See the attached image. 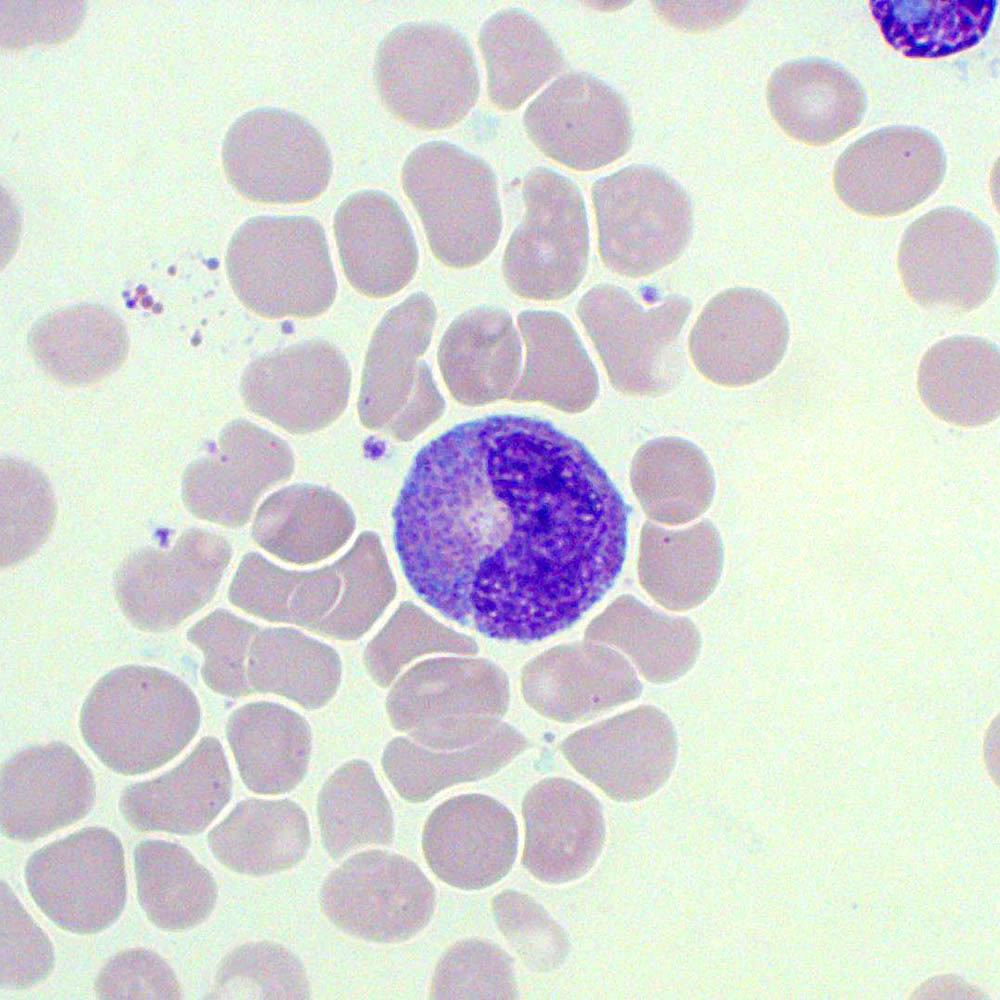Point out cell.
<instances>
[{"label":"cell","instance_id":"1","mask_svg":"<svg viewBox=\"0 0 1000 1000\" xmlns=\"http://www.w3.org/2000/svg\"><path fill=\"white\" fill-rule=\"evenodd\" d=\"M627 521L581 442L502 414L458 424L418 451L393 534L423 601L488 637L535 641L573 625L613 586Z\"/></svg>","mask_w":1000,"mask_h":1000},{"label":"cell","instance_id":"2","mask_svg":"<svg viewBox=\"0 0 1000 1000\" xmlns=\"http://www.w3.org/2000/svg\"><path fill=\"white\" fill-rule=\"evenodd\" d=\"M395 592L381 539L365 531L337 561L313 571H290L258 553H247L232 578L228 598L259 618L350 640L370 629Z\"/></svg>","mask_w":1000,"mask_h":1000},{"label":"cell","instance_id":"3","mask_svg":"<svg viewBox=\"0 0 1000 1000\" xmlns=\"http://www.w3.org/2000/svg\"><path fill=\"white\" fill-rule=\"evenodd\" d=\"M200 719L195 694L178 677L157 667L124 665L96 681L78 723L102 764L118 774L139 775L180 754Z\"/></svg>","mask_w":1000,"mask_h":1000},{"label":"cell","instance_id":"4","mask_svg":"<svg viewBox=\"0 0 1000 1000\" xmlns=\"http://www.w3.org/2000/svg\"><path fill=\"white\" fill-rule=\"evenodd\" d=\"M225 265L238 300L267 319L317 317L336 297L326 235L311 217L249 218L232 235Z\"/></svg>","mask_w":1000,"mask_h":1000},{"label":"cell","instance_id":"5","mask_svg":"<svg viewBox=\"0 0 1000 1000\" xmlns=\"http://www.w3.org/2000/svg\"><path fill=\"white\" fill-rule=\"evenodd\" d=\"M401 182L438 261L469 268L493 251L502 214L497 179L486 161L450 142L429 141L407 156Z\"/></svg>","mask_w":1000,"mask_h":1000},{"label":"cell","instance_id":"6","mask_svg":"<svg viewBox=\"0 0 1000 1000\" xmlns=\"http://www.w3.org/2000/svg\"><path fill=\"white\" fill-rule=\"evenodd\" d=\"M373 76L385 108L425 131L445 130L463 120L480 89L468 40L435 22H410L389 32L378 45Z\"/></svg>","mask_w":1000,"mask_h":1000},{"label":"cell","instance_id":"7","mask_svg":"<svg viewBox=\"0 0 1000 1000\" xmlns=\"http://www.w3.org/2000/svg\"><path fill=\"white\" fill-rule=\"evenodd\" d=\"M598 248L611 272L647 277L677 260L692 230L690 201L664 171L631 165L595 181L591 188Z\"/></svg>","mask_w":1000,"mask_h":1000},{"label":"cell","instance_id":"8","mask_svg":"<svg viewBox=\"0 0 1000 1000\" xmlns=\"http://www.w3.org/2000/svg\"><path fill=\"white\" fill-rule=\"evenodd\" d=\"M509 702L506 675L480 659L440 658L418 664L387 701L395 728L432 750L471 747L500 725Z\"/></svg>","mask_w":1000,"mask_h":1000},{"label":"cell","instance_id":"9","mask_svg":"<svg viewBox=\"0 0 1000 1000\" xmlns=\"http://www.w3.org/2000/svg\"><path fill=\"white\" fill-rule=\"evenodd\" d=\"M522 193L525 213L505 250L504 280L523 298H566L581 283L588 264L582 194L569 178L544 167L525 176Z\"/></svg>","mask_w":1000,"mask_h":1000},{"label":"cell","instance_id":"10","mask_svg":"<svg viewBox=\"0 0 1000 1000\" xmlns=\"http://www.w3.org/2000/svg\"><path fill=\"white\" fill-rule=\"evenodd\" d=\"M222 166L234 189L263 204L312 201L332 174L329 147L303 117L261 107L236 119L222 144Z\"/></svg>","mask_w":1000,"mask_h":1000},{"label":"cell","instance_id":"11","mask_svg":"<svg viewBox=\"0 0 1000 1000\" xmlns=\"http://www.w3.org/2000/svg\"><path fill=\"white\" fill-rule=\"evenodd\" d=\"M997 248L989 227L956 207L933 209L905 230L896 264L908 297L930 309L967 313L992 294Z\"/></svg>","mask_w":1000,"mask_h":1000},{"label":"cell","instance_id":"12","mask_svg":"<svg viewBox=\"0 0 1000 1000\" xmlns=\"http://www.w3.org/2000/svg\"><path fill=\"white\" fill-rule=\"evenodd\" d=\"M682 296L645 309L623 288L600 284L580 299L577 313L613 387L630 396L669 389L678 363L676 342L691 311Z\"/></svg>","mask_w":1000,"mask_h":1000},{"label":"cell","instance_id":"13","mask_svg":"<svg viewBox=\"0 0 1000 1000\" xmlns=\"http://www.w3.org/2000/svg\"><path fill=\"white\" fill-rule=\"evenodd\" d=\"M24 876L40 911L68 932L100 933L125 906L123 846L104 827H87L41 847L27 860Z\"/></svg>","mask_w":1000,"mask_h":1000},{"label":"cell","instance_id":"14","mask_svg":"<svg viewBox=\"0 0 1000 1000\" xmlns=\"http://www.w3.org/2000/svg\"><path fill=\"white\" fill-rule=\"evenodd\" d=\"M435 889L403 855L367 850L347 858L319 891L325 917L339 930L376 943H398L419 933L435 909Z\"/></svg>","mask_w":1000,"mask_h":1000},{"label":"cell","instance_id":"15","mask_svg":"<svg viewBox=\"0 0 1000 1000\" xmlns=\"http://www.w3.org/2000/svg\"><path fill=\"white\" fill-rule=\"evenodd\" d=\"M231 555L223 536L202 529L184 531L169 550H137L116 570L117 604L136 629L169 631L213 598Z\"/></svg>","mask_w":1000,"mask_h":1000},{"label":"cell","instance_id":"16","mask_svg":"<svg viewBox=\"0 0 1000 1000\" xmlns=\"http://www.w3.org/2000/svg\"><path fill=\"white\" fill-rule=\"evenodd\" d=\"M945 171V154L934 135L893 126L850 144L835 164L832 183L850 210L887 218L924 202L940 186Z\"/></svg>","mask_w":1000,"mask_h":1000},{"label":"cell","instance_id":"17","mask_svg":"<svg viewBox=\"0 0 1000 1000\" xmlns=\"http://www.w3.org/2000/svg\"><path fill=\"white\" fill-rule=\"evenodd\" d=\"M523 123L544 155L578 171L614 162L626 154L633 139L625 99L587 73L556 79L527 106Z\"/></svg>","mask_w":1000,"mask_h":1000},{"label":"cell","instance_id":"18","mask_svg":"<svg viewBox=\"0 0 1000 1000\" xmlns=\"http://www.w3.org/2000/svg\"><path fill=\"white\" fill-rule=\"evenodd\" d=\"M351 371L327 341L308 340L255 358L244 369L239 391L245 407L294 434L319 431L345 410Z\"/></svg>","mask_w":1000,"mask_h":1000},{"label":"cell","instance_id":"19","mask_svg":"<svg viewBox=\"0 0 1000 1000\" xmlns=\"http://www.w3.org/2000/svg\"><path fill=\"white\" fill-rule=\"evenodd\" d=\"M561 750L609 798L629 803L651 796L668 781L677 735L665 713L642 705L577 731Z\"/></svg>","mask_w":1000,"mask_h":1000},{"label":"cell","instance_id":"20","mask_svg":"<svg viewBox=\"0 0 1000 1000\" xmlns=\"http://www.w3.org/2000/svg\"><path fill=\"white\" fill-rule=\"evenodd\" d=\"M789 325L780 305L754 288H730L714 296L689 336L697 371L714 384L736 388L769 375L781 362Z\"/></svg>","mask_w":1000,"mask_h":1000},{"label":"cell","instance_id":"21","mask_svg":"<svg viewBox=\"0 0 1000 1000\" xmlns=\"http://www.w3.org/2000/svg\"><path fill=\"white\" fill-rule=\"evenodd\" d=\"M294 457L277 435L246 420L226 425L214 454L192 462L182 479V500L195 517L226 527H240L259 498L288 480Z\"/></svg>","mask_w":1000,"mask_h":1000},{"label":"cell","instance_id":"22","mask_svg":"<svg viewBox=\"0 0 1000 1000\" xmlns=\"http://www.w3.org/2000/svg\"><path fill=\"white\" fill-rule=\"evenodd\" d=\"M96 797L91 770L69 745L53 741L1 765V833L31 842L84 818Z\"/></svg>","mask_w":1000,"mask_h":1000},{"label":"cell","instance_id":"23","mask_svg":"<svg viewBox=\"0 0 1000 1000\" xmlns=\"http://www.w3.org/2000/svg\"><path fill=\"white\" fill-rule=\"evenodd\" d=\"M517 847L514 815L482 794L446 800L432 811L422 832V851L432 872L462 890H481L503 879Z\"/></svg>","mask_w":1000,"mask_h":1000},{"label":"cell","instance_id":"24","mask_svg":"<svg viewBox=\"0 0 1000 1000\" xmlns=\"http://www.w3.org/2000/svg\"><path fill=\"white\" fill-rule=\"evenodd\" d=\"M522 863L536 879L561 884L584 876L605 842L602 807L592 793L563 778L535 784L522 804Z\"/></svg>","mask_w":1000,"mask_h":1000},{"label":"cell","instance_id":"25","mask_svg":"<svg viewBox=\"0 0 1000 1000\" xmlns=\"http://www.w3.org/2000/svg\"><path fill=\"white\" fill-rule=\"evenodd\" d=\"M526 701L561 722L585 721L636 699L642 691L632 665L618 651L596 641L546 651L522 676Z\"/></svg>","mask_w":1000,"mask_h":1000},{"label":"cell","instance_id":"26","mask_svg":"<svg viewBox=\"0 0 1000 1000\" xmlns=\"http://www.w3.org/2000/svg\"><path fill=\"white\" fill-rule=\"evenodd\" d=\"M333 228L344 274L360 294L390 297L412 280L418 265L416 240L390 195L369 189L347 196Z\"/></svg>","mask_w":1000,"mask_h":1000},{"label":"cell","instance_id":"27","mask_svg":"<svg viewBox=\"0 0 1000 1000\" xmlns=\"http://www.w3.org/2000/svg\"><path fill=\"white\" fill-rule=\"evenodd\" d=\"M231 789L222 746L216 738L205 737L173 769L124 788L118 806L137 832L195 835L227 805Z\"/></svg>","mask_w":1000,"mask_h":1000},{"label":"cell","instance_id":"28","mask_svg":"<svg viewBox=\"0 0 1000 1000\" xmlns=\"http://www.w3.org/2000/svg\"><path fill=\"white\" fill-rule=\"evenodd\" d=\"M435 321L433 301L417 292L389 310L375 328L357 405L366 428L392 436L413 399L419 359L430 344Z\"/></svg>","mask_w":1000,"mask_h":1000},{"label":"cell","instance_id":"29","mask_svg":"<svg viewBox=\"0 0 1000 1000\" xmlns=\"http://www.w3.org/2000/svg\"><path fill=\"white\" fill-rule=\"evenodd\" d=\"M769 112L790 138L808 146L831 144L861 122L865 94L843 67L819 58L786 62L767 82Z\"/></svg>","mask_w":1000,"mask_h":1000},{"label":"cell","instance_id":"30","mask_svg":"<svg viewBox=\"0 0 1000 1000\" xmlns=\"http://www.w3.org/2000/svg\"><path fill=\"white\" fill-rule=\"evenodd\" d=\"M437 361L450 393L466 405H483L511 395L521 365V346L512 317L503 308H472L446 329Z\"/></svg>","mask_w":1000,"mask_h":1000},{"label":"cell","instance_id":"31","mask_svg":"<svg viewBox=\"0 0 1000 1000\" xmlns=\"http://www.w3.org/2000/svg\"><path fill=\"white\" fill-rule=\"evenodd\" d=\"M27 344L40 370L70 387L104 380L121 367L128 353L122 320L98 304L48 313L31 328Z\"/></svg>","mask_w":1000,"mask_h":1000},{"label":"cell","instance_id":"32","mask_svg":"<svg viewBox=\"0 0 1000 1000\" xmlns=\"http://www.w3.org/2000/svg\"><path fill=\"white\" fill-rule=\"evenodd\" d=\"M917 390L938 419L961 428H978L999 416V350L983 338L952 336L922 356Z\"/></svg>","mask_w":1000,"mask_h":1000},{"label":"cell","instance_id":"33","mask_svg":"<svg viewBox=\"0 0 1000 1000\" xmlns=\"http://www.w3.org/2000/svg\"><path fill=\"white\" fill-rule=\"evenodd\" d=\"M355 523L350 505L336 492L295 484L263 501L253 520L252 537L280 560L305 565L336 553L353 535Z\"/></svg>","mask_w":1000,"mask_h":1000},{"label":"cell","instance_id":"34","mask_svg":"<svg viewBox=\"0 0 1000 1000\" xmlns=\"http://www.w3.org/2000/svg\"><path fill=\"white\" fill-rule=\"evenodd\" d=\"M227 869L253 877L283 872L307 855L311 836L305 811L289 799L239 802L207 835Z\"/></svg>","mask_w":1000,"mask_h":1000},{"label":"cell","instance_id":"35","mask_svg":"<svg viewBox=\"0 0 1000 1000\" xmlns=\"http://www.w3.org/2000/svg\"><path fill=\"white\" fill-rule=\"evenodd\" d=\"M518 325L526 344L523 376L510 398L577 413L595 401L596 369L571 323L562 314L525 310Z\"/></svg>","mask_w":1000,"mask_h":1000},{"label":"cell","instance_id":"36","mask_svg":"<svg viewBox=\"0 0 1000 1000\" xmlns=\"http://www.w3.org/2000/svg\"><path fill=\"white\" fill-rule=\"evenodd\" d=\"M723 568V545L715 526L702 520L667 530L646 522L640 533L637 571L646 593L667 610L681 612L703 603Z\"/></svg>","mask_w":1000,"mask_h":1000},{"label":"cell","instance_id":"37","mask_svg":"<svg viewBox=\"0 0 1000 1000\" xmlns=\"http://www.w3.org/2000/svg\"><path fill=\"white\" fill-rule=\"evenodd\" d=\"M226 735L239 774L254 793L283 794L304 778L310 731L296 712L269 702L250 703L229 716Z\"/></svg>","mask_w":1000,"mask_h":1000},{"label":"cell","instance_id":"38","mask_svg":"<svg viewBox=\"0 0 1000 1000\" xmlns=\"http://www.w3.org/2000/svg\"><path fill=\"white\" fill-rule=\"evenodd\" d=\"M585 635L623 652L654 684L686 674L701 648L699 631L690 619L662 615L632 595L616 598L592 620Z\"/></svg>","mask_w":1000,"mask_h":1000},{"label":"cell","instance_id":"39","mask_svg":"<svg viewBox=\"0 0 1000 1000\" xmlns=\"http://www.w3.org/2000/svg\"><path fill=\"white\" fill-rule=\"evenodd\" d=\"M487 70V92L510 111L556 75L564 56L545 28L527 12L508 8L489 16L478 34Z\"/></svg>","mask_w":1000,"mask_h":1000},{"label":"cell","instance_id":"40","mask_svg":"<svg viewBox=\"0 0 1000 1000\" xmlns=\"http://www.w3.org/2000/svg\"><path fill=\"white\" fill-rule=\"evenodd\" d=\"M632 491L645 514L668 526L688 523L710 506L715 478L702 450L678 437L643 444L631 468Z\"/></svg>","mask_w":1000,"mask_h":1000},{"label":"cell","instance_id":"41","mask_svg":"<svg viewBox=\"0 0 1000 1000\" xmlns=\"http://www.w3.org/2000/svg\"><path fill=\"white\" fill-rule=\"evenodd\" d=\"M996 0H874L871 14L885 42L910 59L942 58L977 45Z\"/></svg>","mask_w":1000,"mask_h":1000},{"label":"cell","instance_id":"42","mask_svg":"<svg viewBox=\"0 0 1000 1000\" xmlns=\"http://www.w3.org/2000/svg\"><path fill=\"white\" fill-rule=\"evenodd\" d=\"M139 904L158 928L181 932L205 921L218 888L212 874L184 847L145 840L134 850Z\"/></svg>","mask_w":1000,"mask_h":1000},{"label":"cell","instance_id":"43","mask_svg":"<svg viewBox=\"0 0 1000 1000\" xmlns=\"http://www.w3.org/2000/svg\"><path fill=\"white\" fill-rule=\"evenodd\" d=\"M524 744L522 735L507 725H499L482 742L460 750L435 752L394 739L385 749L382 764L397 793L419 803L453 785L497 772L522 751Z\"/></svg>","mask_w":1000,"mask_h":1000},{"label":"cell","instance_id":"44","mask_svg":"<svg viewBox=\"0 0 1000 1000\" xmlns=\"http://www.w3.org/2000/svg\"><path fill=\"white\" fill-rule=\"evenodd\" d=\"M340 675L337 653L294 629H265L251 643L247 665L251 690L315 708L334 695Z\"/></svg>","mask_w":1000,"mask_h":1000},{"label":"cell","instance_id":"45","mask_svg":"<svg viewBox=\"0 0 1000 1000\" xmlns=\"http://www.w3.org/2000/svg\"><path fill=\"white\" fill-rule=\"evenodd\" d=\"M317 816L322 844L333 860L359 848L393 842L391 807L365 761H350L326 780Z\"/></svg>","mask_w":1000,"mask_h":1000},{"label":"cell","instance_id":"46","mask_svg":"<svg viewBox=\"0 0 1000 1000\" xmlns=\"http://www.w3.org/2000/svg\"><path fill=\"white\" fill-rule=\"evenodd\" d=\"M56 502L44 474L20 459L1 461V566L18 565L49 537Z\"/></svg>","mask_w":1000,"mask_h":1000},{"label":"cell","instance_id":"47","mask_svg":"<svg viewBox=\"0 0 1000 1000\" xmlns=\"http://www.w3.org/2000/svg\"><path fill=\"white\" fill-rule=\"evenodd\" d=\"M306 970L289 949L272 941L243 944L219 963L209 998L308 999Z\"/></svg>","mask_w":1000,"mask_h":1000},{"label":"cell","instance_id":"48","mask_svg":"<svg viewBox=\"0 0 1000 1000\" xmlns=\"http://www.w3.org/2000/svg\"><path fill=\"white\" fill-rule=\"evenodd\" d=\"M475 642L430 618L411 603H403L369 643L365 663L373 679L387 686L413 659L432 652L473 654Z\"/></svg>","mask_w":1000,"mask_h":1000},{"label":"cell","instance_id":"49","mask_svg":"<svg viewBox=\"0 0 1000 1000\" xmlns=\"http://www.w3.org/2000/svg\"><path fill=\"white\" fill-rule=\"evenodd\" d=\"M512 961L496 944L472 938L458 941L441 956L430 985V999H516Z\"/></svg>","mask_w":1000,"mask_h":1000},{"label":"cell","instance_id":"50","mask_svg":"<svg viewBox=\"0 0 1000 1000\" xmlns=\"http://www.w3.org/2000/svg\"><path fill=\"white\" fill-rule=\"evenodd\" d=\"M491 912L504 938L530 970L551 972L564 963L568 937L533 898L504 890L491 899Z\"/></svg>","mask_w":1000,"mask_h":1000},{"label":"cell","instance_id":"51","mask_svg":"<svg viewBox=\"0 0 1000 1000\" xmlns=\"http://www.w3.org/2000/svg\"><path fill=\"white\" fill-rule=\"evenodd\" d=\"M257 626L224 609H217L194 623L187 639L204 656L201 675L214 692L239 697L251 691L246 657L256 636Z\"/></svg>","mask_w":1000,"mask_h":1000},{"label":"cell","instance_id":"52","mask_svg":"<svg viewBox=\"0 0 1000 1000\" xmlns=\"http://www.w3.org/2000/svg\"><path fill=\"white\" fill-rule=\"evenodd\" d=\"M54 967L53 945L1 881V988L20 990L44 982Z\"/></svg>","mask_w":1000,"mask_h":1000},{"label":"cell","instance_id":"53","mask_svg":"<svg viewBox=\"0 0 1000 1000\" xmlns=\"http://www.w3.org/2000/svg\"><path fill=\"white\" fill-rule=\"evenodd\" d=\"M99 999H180L181 985L166 961L157 953L126 949L113 956L94 982Z\"/></svg>","mask_w":1000,"mask_h":1000},{"label":"cell","instance_id":"54","mask_svg":"<svg viewBox=\"0 0 1000 1000\" xmlns=\"http://www.w3.org/2000/svg\"><path fill=\"white\" fill-rule=\"evenodd\" d=\"M917 998H972L979 997V993L975 989L972 990L971 987L967 986L965 983L957 980L956 978H951L950 976H941L935 979L928 980L926 983L919 988L915 993Z\"/></svg>","mask_w":1000,"mask_h":1000}]
</instances>
